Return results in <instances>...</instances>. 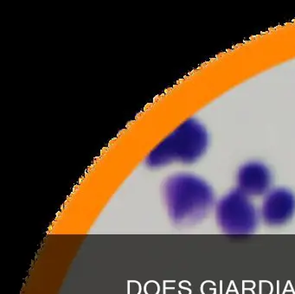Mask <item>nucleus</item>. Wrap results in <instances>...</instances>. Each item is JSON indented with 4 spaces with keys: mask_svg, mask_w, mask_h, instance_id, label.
Returning <instances> with one entry per match:
<instances>
[{
    "mask_svg": "<svg viewBox=\"0 0 295 294\" xmlns=\"http://www.w3.org/2000/svg\"><path fill=\"white\" fill-rule=\"evenodd\" d=\"M166 196L173 215L182 223L205 218L215 205V195L203 179L191 174L173 176L166 185Z\"/></svg>",
    "mask_w": 295,
    "mask_h": 294,
    "instance_id": "nucleus-1",
    "label": "nucleus"
},
{
    "mask_svg": "<svg viewBox=\"0 0 295 294\" xmlns=\"http://www.w3.org/2000/svg\"><path fill=\"white\" fill-rule=\"evenodd\" d=\"M208 144L209 136L204 126L190 118L158 144L149 156V161L157 165L172 162L193 163L204 154Z\"/></svg>",
    "mask_w": 295,
    "mask_h": 294,
    "instance_id": "nucleus-2",
    "label": "nucleus"
},
{
    "mask_svg": "<svg viewBox=\"0 0 295 294\" xmlns=\"http://www.w3.org/2000/svg\"><path fill=\"white\" fill-rule=\"evenodd\" d=\"M260 217V211L251 201V197L238 189L224 195L216 205V223L224 233H252L258 226Z\"/></svg>",
    "mask_w": 295,
    "mask_h": 294,
    "instance_id": "nucleus-3",
    "label": "nucleus"
},
{
    "mask_svg": "<svg viewBox=\"0 0 295 294\" xmlns=\"http://www.w3.org/2000/svg\"><path fill=\"white\" fill-rule=\"evenodd\" d=\"M295 215V195L286 188L270 190L263 199L260 215L266 225L281 227Z\"/></svg>",
    "mask_w": 295,
    "mask_h": 294,
    "instance_id": "nucleus-4",
    "label": "nucleus"
},
{
    "mask_svg": "<svg viewBox=\"0 0 295 294\" xmlns=\"http://www.w3.org/2000/svg\"><path fill=\"white\" fill-rule=\"evenodd\" d=\"M273 176L268 167L261 162H248L236 175L238 190L249 197L266 195L270 190Z\"/></svg>",
    "mask_w": 295,
    "mask_h": 294,
    "instance_id": "nucleus-5",
    "label": "nucleus"
}]
</instances>
